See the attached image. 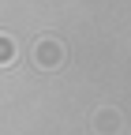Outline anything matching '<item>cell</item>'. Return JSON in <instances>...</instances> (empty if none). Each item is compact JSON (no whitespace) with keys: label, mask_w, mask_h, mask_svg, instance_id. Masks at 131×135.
<instances>
[{"label":"cell","mask_w":131,"mask_h":135,"mask_svg":"<svg viewBox=\"0 0 131 135\" xmlns=\"http://www.w3.org/2000/svg\"><path fill=\"white\" fill-rule=\"evenodd\" d=\"M15 56H19V45H15V38L0 30V68H11Z\"/></svg>","instance_id":"obj_3"},{"label":"cell","mask_w":131,"mask_h":135,"mask_svg":"<svg viewBox=\"0 0 131 135\" xmlns=\"http://www.w3.org/2000/svg\"><path fill=\"white\" fill-rule=\"evenodd\" d=\"M34 64L41 71H60L68 64V49H64L60 38H38L34 41Z\"/></svg>","instance_id":"obj_1"},{"label":"cell","mask_w":131,"mask_h":135,"mask_svg":"<svg viewBox=\"0 0 131 135\" xmlns=\"http://www.w3.org/2000/svg\"><path fill=\"white\" fill-rule=\"evenodd\" d=\"M94 131H97V135H120V131H124V116H120V109L101 105V109L94 113Z\"/></svg>","instance_id":"obj_2"}]
</instances>
